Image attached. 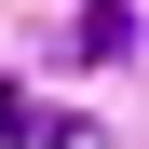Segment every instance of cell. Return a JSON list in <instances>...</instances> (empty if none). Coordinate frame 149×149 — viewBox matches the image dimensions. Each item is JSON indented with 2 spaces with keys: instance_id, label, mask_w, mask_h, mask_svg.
<instances>
[{
  "instance_id": "cell-1",
  "label": "cell",
  "mask_w": 149,
  "mask_h": 149,
  "mask_svg": "<svg viewBox=\"0 0 149 149\" xmlns=\"http://www.w3.org/2000/svg\"><path fill=\"white\" fill-rule=\"evenodd\" d=\"M122 41H136V14H122V0H95L81 27H68V68H109V54H122Z\"/></svg>"
}]
</instances>
